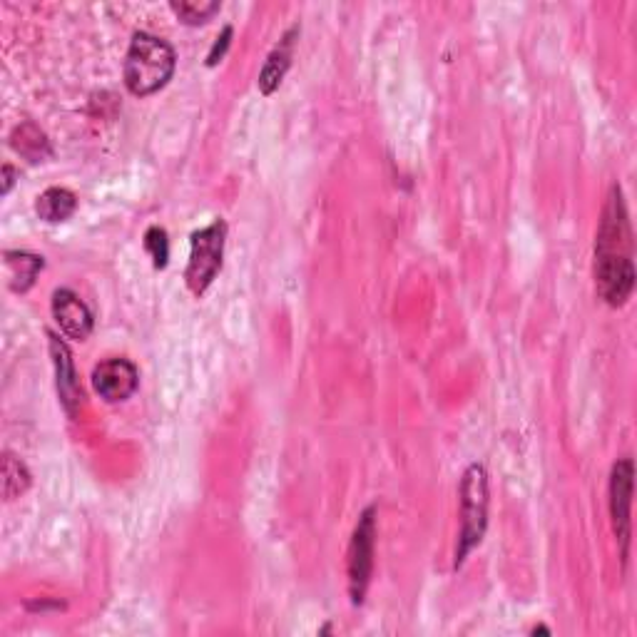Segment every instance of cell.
<instances>
[{"mask_svg":"<svg viewBox=\"0 0 637 637\" xmlns=\"http://www.w3.org/2000/svg\"><path fill=\"white\" fill-rule=\"evenodd\" d=\"M595 287L600 299L610 307H623L635 289L633 267V232H630L628 210L623 192L613 187L605 205L603 222L595 242Z\"/></svg>","mask_w":637,"mask_h":637,"instance_id":"6da1fadb","label":"cell"},{"mask_svg":"<svg viewBox=\"0 0 637 637\" xmlns=\"http://www.w3.org/2000/svg\"><path fill=\"white\" fill-rule=\"evenodd\" d=\"M175 50L162 38L135 33L125 58V85L132 95L145 98L170 83L175 73Z\"/></svg>","mask_w":637,"mask_h":637,"instance_id":"7a4b0ae2","label":"cell"},{"mask_svg":"<svg viewBox=\"0 0 637 637\" xmlns=\"http://www.w3.org/2000/svg\"><path fill=\"white\" fill-rule=\"evenodd\" d=\"M461 543L456 550V568L466 560V555L483 540L488 523V481L486 468L471 463L461 481Z\"/></svg>","mask_w":637,"mask_h":637,"instance_id":"3957f363","label":"cell"},{"mask_svg":"<svg viewBox=\"0 0 637 637\" xmlns=\"http://www.w3.org/2000/svg\"><path fill=\"white\" fill-rule=\"evenodd\" d=\"M224 237H227V224L222 219H214L210 227L192 234V252L190 262H187L185 282L195 297H202L210 289L214 277L222 269Z\"/></svg>","mask_w":637,"mask_h":637,"instance_id":"277c9868","label":"cell"},{"mask_svg":"<svg viewBox=\"0 0 637 637\" xmlns=\"http://www.w3.org/2000/svg\"><path fill=\"white\" fill-rule=\"evenodd\" d=\"M374 543H376V508L369 506L361 513L359 523H356L354 535H351L349 545V595L351 603L361 605L369 590L371 573H374Z\"/></svg>","mask_w":637,"mask_h":637,"instance_id":"5b68a950","label":"cell"},{"mask_svg":"<svg viewBox=\"0 0 637 637\" xmlns=\"http://www.w3.org/2000/svg\"><path fill=\"white\" fill-rule=\"evenodd\" d=\"M633 458H623L613 466L610 476V516H613L615 535L623 548V558H628L630 543V506H633Z\"/></svg>","mask_w":637,"mask_h":637,"instance_id":"8992f818","label":"cell"},{"mask_svg":"<svg viewBox=\"0 0 637 637\" xmlns=\"http://www.w3.org/2000/svg\"><path fill=\"white\" fill-rule=\"evenodd\" d=\"M93 386L107 404L127 401L140 386V371L127 359H107L93 371Z\"/></svg>","mask_w":637,"mask_h":637,"instance_id":"52a82bcc","label":"cell"},{"mask_svg":"<svg viewBox=\"0 0 637 637\" xmlns=\"http://www.w3.org/2000/svg\"><path fill=\"white\" fill-rule=\"evenodd\" d=\"M53 317L60 331L75 341H85L93 334V312L88 304L70 289H58L53 294Z\"/></svg>","mask_w":637,"mask_h":637,"instance_id":"ba28073f","label":"cell"},{"mask_svg":"<svg viewBox=\"0 0 637 637\" xmlns=\"http://www.w3.org/2000/svg\"><path fill=\"white\" fill-rule=\"evenodd\" d=\"M50 354H53L55 371H58V391L60 401H63L65 411L70 416L78 414L80 404H83V386H80L78 374H75L73 359H70V351L63 341L55 334H50Z\"/></svg>","mask_w":637,"mask_h":637,"instance_id":"9c48e42d","label":"cell"},{"mask_svg":"<svg viewBox=\"0 0 637 637\" xmlns=\"http://www.w3.org/2000/svg\"><path fill=\"white\" fill-rule=\"evenodd\" d=\"M299 28H292L287 35L282 38V43L269 53L267 63H264L262 75H259V90L264 95H272L274 90L282 85L284 75H287L289 65H292V48H294V35H297Z\"/></svg>","mask_w":637,"mask_h":637,"instance_id":"30bf717a","label":"cell"},{"mask_svg":"<svg viewBox=\"0 0 637 637\" xmlns=\"http://www.w3.org/2000/svg\"><path fill=\"white\" fill-rule=\"evenodd\" d=\"M10 147L30 162H43L53 157L48 137L35 122H20L13 130V135H10Z\"/></svg>","mask_w":637,"mask_h":637,"instance_id":"8fae6325","label":"cell"},{"mask_svg":"<svg viewBox=\"0 0 637 637\" xmlns=\"http://www.w3.org/2000/svg\"><path fill=\"white\" fill-rule=\"evenodd\" d=\"M45 267L43 257L30 252H5V269H8V287L13 292H28L35 277Z\"/></svg>","mask_w":637,"mask_h":637,"instance_id":"7c38bea8","label":"cell"},{"mask_svg":"<svg viewBox=\"0 0 637 637\" xmlns=\"http://www.w3.org/2000/svg\"><path fill=\"white\" fill-rule=\"evenodd\" d=\"M78 210V197L65 187H50L35 202V212L45 222H65Z\"/></svg>","mask_w":637,"mask_h":637,"instance_id":"4fadbf2b","label":"cell"},{"mask_svg":"<svg viewBox=\"0 0 637 637\" xmlns=\"http://www.w3.org/2000/svg\"><path fill=\"white\" fill-rule=\"evenodd\" d=\"M30 486V473L13 453H5L3 456V496L5 501H13L15 496L28 491Z\"/></svg>","mask_w":637,"mask_h":637,"instance_id":"5bb4252c","label":"cell"},{"mask_svg":"<svg viewBox=\"0 0 637 637\" xmlns=\"http://www.w3.org/2000/svg\"><path fill=\"white\" fill-rule=\"evenodd\" d=\"M170 8L175 10L177 18H180L182 23L202 25V23H207L212 15H217L222 5H219L217 0H180V3H177V0H172Z\"/></svg>","mask_w":637,"mask_h":637,"instance_id":"9a60e30c","label":"cell"},{"mask_svg":"<svg viewBox=\"0 0 637 637\" xmlns=\"http://www.w3.org/2000/svg\"><path fill=\"white\" fill-rule=\"evenodd\" d=\"M145 249L150 252L152 264L157 269L167 267V259H170V242H167V232L162 227H150L145 234Z\"/></svg>","mask_w":637,"mask_h":637,"instance_id":"2e32d148","label":"cell"},{"mask_svg":"<svg viewBox=\"0 0 637 637\" xmlns=\"http://www.w3.org/2000/svg\"><path fill=\"white\" fill-rule=\"evenodd\" d=\"M229 38H232V28H229V25H227V28L222 30V35H219V38H217V43H214L212 50H210V58H207V65H210V68H212V65H217L219 60H222V55L227 53Z\"/></svg>","mask_w":637,"mask_h":637,"instance_id":"e0dca14e","label":"cell"},{"mask_svg":"<svg viewBox=\"0 0 637 637\" xmlns=\"http://www.w3.org/2000/svg\"><path fill=\"white\" fill-rule=\"evenodd\" d=\"M13 182H15L13 165H3V195H8L10 187H13Z\"/></svg>","mask_w":637,"mask_h":637,"instance_id":"ac0fdd59","label":"cell"},{"mask_svg":"<svg viewBox=\"0 0 637 637\" xmlns=\"http://www.w3.org/2000/svg\"><path fill=\"white\" fill-rule=\"evenodd\" d=\"M538 633H543V635H550V630H548V628H543V625H540V628H535V630H533V635H538Z\"/></svg>","mask_w":637,"mask_h":637,"instance_id":"d6986e66","label":"cell"}]
</instances>
